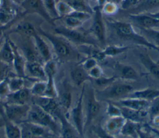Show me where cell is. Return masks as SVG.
I'll return each mask as SVG.
<instances>
[{"mask_svg":"<svg viewBox=\"0 0 159 138\" xmlns=\"http://www.w3.org/2000/svg\"><path fill=\"white\" fill-rule=\"evenodd\" d=\"M109 24L114 29L117 36L121 39L159 52V47L148 41L144 36L138 34L131 24L117 21H111Z\"/></svg>","mask_w":159,"mask_h":138,"instance_id":"obj_1","label":"cell"},{"mask_svg":"<svg viewBox=\"0 0 159 138\" xmlns=\"http://www.w3.org/2000/svg\"><path fill=\"white\" fill-rule=\"evenodd\" d=\"M56 119L39 106L31 103L28 116L25 121L34 123L48 129L53 134L60 132Z\"/></svg>","mask_w":159,"mask_h":138,"instance_id":"obj_2","label":"cell"},{"mask_svg":"<svg viewBox=\"0 0 159 138\" xmlns=\"http://www.w3.org/2000/svg\"><path fill=\"white\" fill-rule=\"evenodd\" d=\"M37 32L43 37L47 39L51 44L52 48L59 59L66 60L73 53V49L69 41L58 34H52L44 31L40 27L37 29Z\"/></svg>","mask_w":159,"mask_h":138,"instance_id":"obj_3","label":"cell"},{"mask_svg":"<svg viewBox=\"0 0 159 138\" xmlns=\"http://www.w3.org/2000/svg\"><path fill=\"white\" fill-rule=\"evenodd\" d=\"M55 32L57 34L63 37L70 42L98 47V41L95 39L76 30V29H71L65 26H59L55 28Z\"/></svg>","mask_w":159,"mask_h":138,"instance_id":"obj_4","label":"cell"},{"mask_svg":"<svg viewBox=\"0 0 159 138\" xmlns=\"http://www.w3.org/2000/svg\"><path fill=\"white\" fill-rule=\"evenodd\" d=\"M116 82V81H115ZM114 82L107 87L101 89L98 95L106 99H120L126 97L134 91L133 87L127 83Z\"/></svg>","mask_w":159,"mask_h":138,"instance_id":"obj_5","label":"cell"},{"mask_svg":"<svg viewBox=\"0 0 159 138\" xmlns=\"http://www.w3.org/2000/svg\"><path fill=\"white\" fill-rule=\"evenodd\" d=\"M30 104H14L2 102L4 114L11 121L19 125L27 120Z\"/></svg>","mask_w":159,"mask_h":138,"instance_id":"obj_6","label":"cell"},{"mask_svg":"<svg viewBox=\"0 0 159 138\" xmlns=\"http://www.w3.org/2000/svg\"><path fill=\"white\" fill-rule=\"evenodd\" d=\"M86 111L84 120V132L87 128L91 124L93 121L99 114L101 109V104L93 88L89 89L86 100Z\"/></svg>","mask_w":159,"mask_h":138,"instance_id":"obj_7","label":"cell"},{"mask_svg":"<svg viewBox=\"0 0 159 138\" xmlns=\"http://www.w3.org/2000/svg\"><path fill=\"white\" fill-rule=\"evenodd\" d=\"M24 15L28 14H36L43 18L52 25H55L54 19L50 16L46 10L43 0H23L20 4Z\"/></svg>","mask_w":159,"mask_h":138,"instance_id":"obj_8","label":"cell"},{"mask_svg":"<svg viewBox=\"0 0 159 138\" xmlns=\"http://www.w3.org/2000/svg\"><path fill=\"white\" fill-rule=\"evenodd\" d=\"M84 84L83 85V88L80 95L76 104L71 111V117L73 121V126L75 127L80 137H84V120L83 115V99L84 96Z\"/></svg>","mask_w":159,"mask_h":138,"instance_id":"obj_9","label":"cell"},{"mask_svg":"<svg viewBox=\"0 0 159 138\" xmlns=\"http://www.w3.org/2000/svg\"><path fill=\"white\" fill-rule=\"evenodd\" d=\"M94 13L93 21L90 31L98 42L105 46L106 41V27L101 8L98 6L96 7L94 10Z\"/></svg>","mask_w":159,"mask_h":138,"instance_id":"obj_10","label":"cell"},{"mask_svg":"<svg viewBox=\"0 0 159 138\" xmlns=\"http://www.w3.org/2000/svg\"><path fill=\"white\" fill-rule=\"evenodd\" d=\"M31 103L39 106L45 111L54 117L55 119L57 114L61 111V108L58 102V101L55 98H52L46 96H32Z\"/></svg>","mask_w":159,"mask_h":138,"instance_id":"obj_11","label":"cell"},{"mask_svg":"<svg viewBox=\"0 0 159 138\" xmlns=\"http://www.w3.org/2000/svg\"><path fill=\"white\" fill-rule=\"evenodd\" d=\"M56 119H58L60 124V138H81L75 127L69 122L61 110L57 114Z\"/></svg>","mask_w":159,"mask_h":138,"instance_id":"obj_12","label":"cell"},{"mask_svg":"<svg viewBox=\"0 0 159 138\" xmlns=\"http://www.w3.org/2000/svg\"><path fill=\"white\" fill-rule=\"evenodd\" d=\"M10 42L13 51L12 67L16 72V75L27 79L25 74L26 59L23 54L19 51L17 45L10 39Z\"/></svg>","mask_w":159,"mask_h":138,"instance_id":"obj_13","label":"cell"},{"mask_svg":"<svg viewBox=\"0 0 159 138\" xmlns=\"http://www.w3.org/2000/svg\"><path fill=\"white\" fill-rule=\"evenodd\" d=\"M114 76L117 79L125 81H134L138 77L137 72L135 69L130 65L117 62L114 65Z\"/></svg>","mask_w":159,"mask_h":138,"instance_id":"obj_14","label":"cell"},{"mask_svg":"<svg viewBox=\"0 0 159 138\" xmlns=\"http://www.w3.org/2000/svg\"><path fill=\"white\" fill-rule=\"evenodd\" d=\"M37 52L43 62L53 59L52 53L50 46L37 31L31 37Z\"/></svg>","mask_w":159,"mask_h":138,"instance_id":"obj_15","label":"cell"},{"mask_svg":"<svg viewBox=\"0 0 159 138\" xmlns=\"http://www.w3.org/2000/svg\"><path fill=\"white\" fill-rule=\"evenodd\" d=\"M32 97L30 89L25 87L18 91L11 92L4 102L20 105L30 104Z\"/></svg>","mask_w":159,"mask_h":138,"instance_id":"obj_16","label":"cell"},{"mask_svg":"<svg viewBox=\"0 0 159 138\" xmlns=\"http://www.w3.org/2000/svg\"><path fill=\"white\" fill-rule=\"evenodd\" d=\"M129 17L140 28L153 29L159 27V19L151 16L148 13L129 14Z\"/></svg>","mask_w":159,"mask_h":138,"instance_id":"obj_17","label":"cell"},{"mask_svg":"<svg viewBox=\"0 0 159 138\" xmlns=\"http://www.w3.org/2000/svg\"><path fill=\"white\" fill-rule=\"evenodd\" d=\"M57 91L58 96L57 99L60 107L68 111L71 108L72 102L71 91L68 82L63 81L59 90L57 89Z\"/></svg>","mask_w":159,"mask_h":138,"instance_id":"obj_18","label":"cell"},{"mask_svg":"<svg viewBox=\"0 0 159 138\" xmlns=\"http://www.w3.org/2000/svg\"><path fill=\"white\" fill-rule=\"evenodd\" d=\"M28 73L27 78L36 79L37 81H46L43 64L35 61H26L25 74Z\"/></svg>","mask_w":159,"mask_h":138,"instance_id":"obj_19","label":"cell"},{"mask_svg":"<svg viewBox=\"0 0 159 138\" xmlns=\"http://www.w3.org/2000/svg\"><path fill=\"white\" fill-rule=\"evenodd\" d=\"M120 107L121 116L125 120L130 121L134 122L144 124L146 118L149 116L148 111H137L123 106H120Z\"/></svg>","mask_w":159,"mask_h":138,"instance_id":"obj_20","label":"cell"},{"mask_svg":"<svg viewBox=\"0 0 159 138\" xmlns=\"http://www.w3.org/2000/svg\"><path fill=\"white\" fill-rule=\"evenodd\" d=\"M117 105L137 111H148L150 102L133 97H123L117 101Z\"/></svg>","mask_w":159,"mask_h":138,"instance_id":"obj_21","label":"cell"},{"mask_svg":"<svg viewBox=\"0 0 159 138\" xmlns=\"http://www.w3.org/2000/svg\"><path fill=\"white\" fill-rule=\"evenodd\" d=\"M70 77L73 82L77 86L84 85L86 81H91L88 71L81 64L74 66L70 71Z\"/></svg>","mask_w":159,"mask_h":138,"instance_id":"obj_22","label":"cell"},{"mask_svg":"<svg viewBox=\"0 0 159 138\" xmlns=\"http://www.w3.org/2000/svg\"><path fill=\"white\" fill-rule=\"evenodd\" d=\"M139 58L140 62L150 74L159 81V62L154 61L152 58L145 52L140 53L139 54Z\"/></svg>","mask_w":159,"mask_h":138,"instance_id":"obj_23","label":"cell"},{"mask_svg":"<svg viewBox=\"0 0 159 138\" xmlns=\"http://www.w3.org/2000/svg\"><path fill=\"white\" fill-rule=\"evenodd\" d=\"M125 121L126 120L122 116L110 117V118L106 121L104 126L102 127L107 133L114 136L115 135L120 134L121 129Z\"/></svg>","mask_w":159,"mask_h":138,"instance_id":"obj_24","label":"cell"},{"mask_svg":"<svg viewBox=\"0 0 159 138\" xmlns=\"http://www.w3.org/2000/svg\"><path fill=\"white\" fill-rule=\"evenodd\" d=\"M13 51L8 35L4 36L3 42L0 46V60L7 66H12Z\"/></svg>","mask_w":159,"mask_h":138,"instance_id":"obj_25","label":"cell"},{"mask_svg":"<svg viewBox=\"0 0 159 138\" xmlns=\"http://www.w3.org/2000/svg\"><path fill=\"white\" fill-rule=\"evenodd\" d=\"M159 97V89L153 88H146L137 91H133L125 97H133L145 100L148 102Z\"/></svg>","mask_w":159,"mask_h":138,"instance_id":"obj_26","label":"cell"},{"mask_svg":"<svg viewBox=\"0 0 159 138\" xmlns=\"http://www.w3.org/2000/svg\"><path fill=\"white\" fill-rule=\"evenodd\" d=\"M25 16L23 13L22 14H17L16 11L11 6L4 5L0 8V25H6L14 21H16L19 17Z\"/></svg>","mask_w":159,"mask_h":138,"instance_id":"obj_27","label":"cell"},{"mask_svg":"<svg viewBox=\"0 0 159 138\" xmlns=\"http://www.w3.org/2000/svg\"><path fill=\"white\" fill-rule=\"evenodd\" d=\"M159 7V0H144L140 4L132 8L128 11L130 14L144 13L150 9Z\"/></svg>","mask_w":159,"mask_h":138,"instance_id":"obj_28","label":"cell"},{"mask_svg":"<svg viewBox=\"0 0 159 138\" xmlns=\"http://www.w3.org/2000/svg\"><path fill=\"white\" fill-rule=\"evenodd\" d=\"M37 32L35 27L30 22H24L19 24L14 29L11 31V32L18 33L22 35H24L28 37H31L33 34Z\"/></svg>","mask_w":159,"mask_h":138,"instance_id":"obj_29","label":"cell"},{"mask_svg":"<svg viewBox=\"0 0 159 138\" xmlns=\"http://www.w3.org/2000/svg\"><path fill=\"white\" fill-rule=\"evenodd\" d=\"M140 124L126 120L122 126L120 134L131 138H137V129Z\"/></svg>","mask_w":159,"mask_h":138,"instance_id":"obj_30","label":"cell"},{"mask_svg":"<svg viewBox=\"0 0 159 138\" xmlns=\"http://www.w3.org/2000/svg\"><path fill=\"white\" fill-rule=\"evenodd\" d=\"M7 79L11 92H14L25 87V78L16 75L8 76Z\"/></svg>","mask_w":159,"mask_h":138,"instance_id":"obj_31","label":"cell"},{"mask_svg":"<svg viewBox=\"0 0 159 138\" xmlns=\"http://www.w3.org/2000/svg\"><path fill=\"white\" fill-rule=\"evenodd\" d=\"M46 83V89L43 96L57 99L58 96V91L55 82V77L47 76Z\"/></svg>","mask_w":159,"mask_h":138,"instance_id":"obj_32","label":"cell"},{"mask_svg":"<svg viewBox=\"0 0 159 138\" xmlns=\"http://www.w3.org/2000/svg\"><path fill=\"white\" fill-rule=\"evenodd\" d=\"M127 46H120L117 45H111L106 46L103 50L102 52L104 56L106 57H114L120 54L124 53L129 49Z\"/></svg>","mask_w":159,"mask_h":138,"instance_id":"obj_33","label":"cell"},{"mask_svg":"<svg viewBox=\"0 0 159 138\" xmlns=\"http://www.w3.org/2000/svg\"><path fill=\"white\" fill-rule=\"evenodd\" d=\"M56 11L58 18H62L69 15L75 10L70 4L59 1L56 3Z\"/></svg>","mask_w":159,"mask_h":138,"instance_id":"obj_34","label":"cell"},{"mask_svg":"<svg viewBox=\"0 0 159 138\" xmlns=\"http://www.w3.org/2000/svg\"><path fill=\"white\" fill-rule=\"evenodd\" d=\"M46 81H36L30 89L33 96H43L46 89Z\"/></svg>","mask_w":159,"mask_h":138,"instance_id":"obj_35","label":"cell"},{"mask_svg":"<svg viewBox=\"0 0 159 138\" xmlns=\"http://www.w3.org/2000/svg\"><path fill=\"white\" fill-rule=\"evenodd\" d=\"M61 19H63L64 22L66 24V27L71 28V29H76L80 27L83 24V21L80 20V19L76 17L75 16L69 14L65 17H62Z\"/></svg>","mask_w":159,"mask_h":138,"instance_id":"obj_36","label":"cell"},{"mask_svg":"<svg viewBox=\"0 0 159 138\" xmlns=\"http://www.w3.org/2000/svg\"><path fill=\"white\" fill-rule=\"evenodd\" d=\"M43 67L46 77L53 76L55 77L57 71V62L52 59L43 63Z\"/></svg>","mask_w":159,"mask_h":138,"instance_id":"obj_37","label":"cell"},{"mask_svg":"<svg viewBox=\"0 0 159 138\" xmlns=\"http://www.w3.org/2000/svg\"><path fill=\"white\" fill-rule=\"evenodd\" d=\"M106 113L109 117H116L121 116V110L119 105L112 101H106Z\"/></svg>","mask_w":159,"mask_h":138,"instance_id":"obj_38","label":"cell"},{"mask_svg":"<svg viewBox=\"0 0 159 138\" xmlns=\"http://www.w3.org/2000/svg\"><path fill=\"white\" fill-rule=\"evenodd\" d=\"M44 6L53 19H58V16L56 11V1L55 0H43Z\"/></svg>","mask_w":159,"mask_h":138,"instance_id":"obj_39","label":"cell"},{"mask_svg":"<svg viewBox=\"0 0 159 138\" xmlns=\"http://www.w3.org/2000/svg\"><path fill=\"white\" fill-rule=\"evenodd\" d=\"M7 77L0 81V100L2 102L6 101V98L11 93Z\"/></svg>","mask_w":159,"mask_h":138,"instance_id":"obj_40","label":"cell"},{"mask_svg":"<svg viewBox=\"0 0 159 138\" xmlns=\"http://www.w3.org/2000/svg\"><path fill=\"white\" fill-rule=\"evenodd\" d=\"M137 138H155L154 134L147 127L146 124H140L137 129Z\"/></svg>","mask_w":159,"mask_h":138,"instance_id":"obj_41","label":"cell"},{"mask_svg":"<svg viewBox=\"0 0 159 138\" xmlns=\"http://www.w3.org/2000/svg\"><path fill=\"white\" fill-rule=\"evenodd\" d=\"M75 11L84 12L88 13H91V11L89 9L88 5L85 4L83 0H74L70 4Z\"/></svg>","mask_w":159,"mask_h":138,"instance_id":"obj_42","label":"cell"},{"mask_svg":"<svg viewBox=\"0 0 159 138\" xmlns=\"http://www.w3.org/2000/svg\"><path fill=\"white\" fill-rule=\"evenodd\" d=\"M148 112L150 119L153 117L159 114V97L150 102Z\"/></svg>","mask_w":159,"mask_h":138,"instance_id":"obj_43","label":"cell"},{"mask_svg":"<svg viewBox=\"0 0 159 138\" xmlns=\"http://www.w3.org/2000/svg\"><path fill=\"white\" fill-rule=\"evenodd\" d=\"M92 130L98 137V138H116L115 136L105 131L103 127L99 124L93 126L92 127Z\"/></svg>","mask_w":159,"mask_h":138,"instance_id":"obj_44","label":"cell"},{"mask_svg":"<svg viewBox=\"0 0 159 138\" xmlns=\"http://www.w3.org/2000/svg\"><path fill=\"white\" fill-rule=\"evenodd\" d=\"M140 29L147 34L149 37L152 38L155 42V44L159 47V31H157L153 29Z\"/></svg>","mask_w":159,"mask_h":138,"instance_id":"obj_45","label":"cell"},{"mask_svg":"<svg viewBox=\"0 0 159 138\" xmlns=\"http://www.w3.org/2000/svg\"><path fill=\"white\" fill-rule=\"evenodd\" d=\"M88 74L89 77L91 78L92 80L97 79L98 78H100L101 77L103 76V71L102 69L98 66H96L92 69H91L89 71H88Z\"/></svg>","mask_w":159,"mask_h":138,"instance_id":"obj_46","label":"cell"},{"mask_svg":"<svg viewBox=\"0 0 159 138\" xmlns=\"http://www.w3.org/2000/svg\"><path fill=\"white\" fill-rule=\"evenodd\" d=\"M142 0H122L121 2V7L123 10L129 11L137 6Z\"/></svg>","mask_w":159,"mask_h":138,"instance_id":"obj_47","label":"cell"},{"mask_svg":"<svg viewBox=\"0 0 159 138\" xmlns=\"http://www.w3.org/2000/svg\"><path fill=\"white\" fill-rule=\"evenodd\" d=\"M81 65L83 67L84 69H86L88 72V71H89L91 69L98 65V61L96 59L90 57L85 59L81 64Z\"/></svg>","mask_w":159,"mask_h":138,"instance_id":"obj_48","label":"cell"},{"mask_svg":"<svg viewBox=\"0 0 159 138\" xmlns=\"http://www.w3.org/2000/svg\"><path fill=\"white\" fill-rule=\"evenodd\" d=\"M10 66H7L0 60V81L7 77Z\"/></svg>","mask_w":159,"mask_h":138,"instance_id":"obj_49","label":"cell"},{"mask_svg":"<svg viewBox=\"0 0 159 138\" xmlns=\"http://www.w3.org/2000/svg\"><path fill=\"white\" fill-rule=\"evenodd\" d=\"M117 10V6L112 3H107L106 4L104 8H103V11L107 14H112L115 13Z\"/></svg>","mask_w":159,"mask_h":138,"instance_id":"obj_50","label":"cell"},{"mask_svg":"<svg viewBox=\"0 0 159 138\" xmlns=\"http://www.w3.org/2000/svg\"><path fill=\"white\" fill-rule=\"evenodd\" d=\"M17 21V20H16ZM16 21H14L8 24H6V25H2V26H0V40L2 39V36L4 35V34L5 33V32L8 30L9 29H10L11 27V26L13 25V24H14V22Z\"/></svg>","mask_w":159,"mask_h":138,"instance_id":"obj_51","label":"cell"},{"mask_svg":"<svg viewBox=\"0 0 159 138\" xmlns=\"http://www.w3.org/2000/svg\"><path fill=\"white\" fill-rule=\"evenodd\" d=\"M146 125H147V127L148 128V129L150 131H152L155 136H157L158 138H159V128L154 127L153 126H151L150 124H146Z\"/></svg>","mask_w":159,"mask_h":138,"instance_id":"obj_52","label":"cell"},{"mask_svg":"<svg viewBox=\"0 0 159 138\" xmlns=\"http://www.w3.org/2000/svg\"><path fill=\"white\" fill-rule=\"evenodd\" d=\"M151 16L156 18V19H159V11L158 12H154V13H148Z\"/></svg>","mask_w":159,"mask_h":138,"instance_id":"obj_53","label":"cell"},{"mask_svg":"<svg viewBox=\"0 0 159 138\" xmlns=\"http://www.w3.org/2000/svg\"><path fill=\"white\" fill-rule=\"evenodd\" d=\"M0 138H6L3 128L0 129Z\"/></svg>","mask_w":159,"mask_h":138,"instance_id":"obj_54","label":"cell"},{"mask_svg":"<svg viewBox=\"0 0 159 138\" xmlns=\"http://www.w3.org/2000/svg\"><path fill=\"white\" fill-rule=\"evenodd\" d=\"M4 0H0V8L4 5Z\"/></svg>","mask_w":159,"mask_h":138,"instance_id":"obj_55","label":"cell"},{"mask_svg":"<svg viewBox=\"0 0 159 138\" xmlns=\"http://www.w3.org/2000/svg\"><path fill=\"white\" fill-rule=\"evenodd\" d=\"M122 0H116V1H117V2H120V1H122Z\"/></svg>","mask_w":159,"mask_h":138,"instance_id":"obj_56","label":"cell"},{"mask_svg":"<svg viewBox=\"0 0 159 138\" xmlns=\"http://www.w3.org/2000/svg\"><path fill=\"white\" fill-rule=\"evenodd\" d=\"M82 138H89V137H85V136H84V137H83Z\"/></svg>","mask_w":159,"mask_h":138,"instance_id":"obj_57","label":"cell"},{"mask_svg":"<svg viewBox=\"0 0 159 138\" xmlns=\"http://www.w3.org/2000/svg\"><path fill=\"white\" fill-rule=\"evenodd\" d=\"M60 1V0H55V1H56V3H57L58 1Z\"/></svg>","mask_w":159,"mask_h":138,"instance_id":"obj_58","label":"cell"},{"mask_svg":"<svg viewBox=\"0 0 159 138\" xmlns=\"http://www.w3.org/2000/svg\"><path fill=\"white\" fill-rule=\"evenodd\" d=\"M0 44H1V42H0Z\"/></svg>","mask_w":159,"mask_h":138,"instance_id":"obj_59","label":"cell"},{"mask_svg":"<svg viewBox=\"0 0 159 138\" xmlns=\"http://www.w3.org/2000/svg\"></svg>","mask_w":159,"mask_h":138,"instance_id":"obj_60","label":"cell"},{"mask_svg":"<svg viewBox=\"0 0 159 138\" xmlns=\"http://www.w3.org/2000/svg\"><path fill=\"white\" fill-rule=\"evenodd\" d=\"M0 26H1V25H0Z\"/></svg>","mask_w":159,"mask_h":138,"instance_id":"obj_61","label":"cell"}]
</instances>
